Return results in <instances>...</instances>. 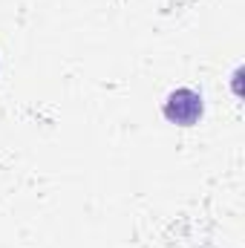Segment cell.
<instances>
[{
	"label": "cell",
	"mask_w": 245,
	"mask_h": 248,
	"mask_svg": "<svg viewBox=\"0 0 245 248\" xmlns=\"http://www.w3.org/2000/svg\"><path fill=\"white\" fill-rule=\"evenodd\" d=\"M202 95L199 93H193V90H173L170 95H168V101H165V107H162V113H165V119L170 124H179V127H190V124H196L202 119Z\"/></svg>",
	"instance_id": "obj_1"
}]
</instances>
